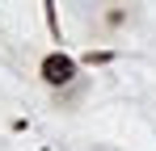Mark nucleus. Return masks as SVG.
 I'll return each mask as SVG.
<instances>
[{"label":"nucleus","mask_w":156,"mask_h":151,"mask_svg":"<svg viewBox=\"0 0 156 151\" xmlns=\"http://www.w3.org/2000/svg\"><path fill=\"white\" fill-rule=\"evenodd\" d=\"M72 76H76V63H72L68 55H51V59L42 63V80H47V84H68Z\"/></svg>","instance_id":"obj_1"}]
</instances>
